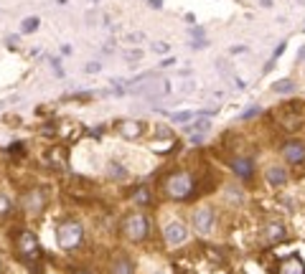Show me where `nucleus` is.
I'll use <instances>...</instances> for the list:
<instances>
[{"instance_id":"obj_2","label":"nucleus","mask_w":305,"mask_h":274,"mask_svg":"<svg viewBox=\"0 0 305 274\" xmlns=\"http://www.w3.org/2000/svg\"><path fill=\"white\" fill-rule=\"evenodd\" d=\"M82 239H84V226L79 221H61L56 226V244H59V249L71 251V249H77L82 244Z\"/></svg>"},{"instance_id":"obj_21","label":"nucleus","mask_w":305,"mask_h":274,"mask_svg":"<svg viewBox=\"0 0 305 274\" xmlns=\"http://www.w3.org/2000/svg\"><path fill=\"white\" fill-rule=\"evenodd\" d=\"M122 56L130 59V61H135V59H142V51H140V49H137V51H122Z\"/></svg>"},{"instance_id":"obj_5","label":"nucleus","mask_w":305,"mask_h":274,"mask_svg":"<svg viewBox=\"0 0 305 274\" xmlns=\"http://www.w3.org/2000/svg\"><path fill=\"white\" fill-rule=\"evenodd\" d=\"M21 208L26 213H41L46 208V193L41 188H28L23 195H21Z\"/></svg>"},{"instance_id":"obj_10","label":"nucleus","mask_w":305,"mask_h":274,"mask_svg":"<svg viewBox=\"0 0 305 274\" xmlns=\"http://www.w3.org/2000/svg\"><path fill=\"white\" fill-rule=\"evenodd\" d=\"M285 226L282 223H277V221H272V223H267L264 226V239L270 241V244H277V241H282L285 239Z\"/></svg>"},{"instance_id":"obj_28","label":"nucleus","mask_w":305,"mask_h":274,"mask_svg":"<svg viewBox=\"0 0 305 274\" xmlns=\"http://www.w3.org/2000/svg\"><path fill=\"white\" fill-rule=\"evenodd\" d=\"M259 6H264V8H272V0H259Z\"/></svg>"},{"instance_id":"obj_31","label":"nucleus","mask_w":305,"mask_h":274,"mask_svg":"<svg viewBox=\"0 0 305 274\" xmlns=\"http://www.w3.org/2000/svg\"><path fill=\"white\" fill-rule=\"evenodd\" d=\"M0 266H3V254H0Z\"/></svg>"},{"instance_id":"obj_19","label":"nucleus","mask_w":305,"mask_h":274,"mask_svg":"<svg viewBox=\"0 0 305 274\" xmlns=\"http://www.w3.org/2000/svg\"><path fill=\"white\" fill-rule=\"evenodd\" d=\"M11 211H13V203H11V198H8L6 193H0V218L11 216Z\"/></svg>"},{"instance_id":"obj_8","label":"nucleus","mask_w":305,"mask_h":274,"mask_svg":"<svg viewBox=\"0 0 305 274\" xmlns=\"http://www.w3.org/2000/svg\"><path fill=\"white\" fill-rule=\"evenodd\" d=\"M282 152H285V160H287V163H300V160H305V145H302V142H287V145L282 147Z\"/></svg>"},{"instance_id":"obj_20","label":"nucleus","mask_w":305,"mask_h":274,"mask_svg":"<svg viewBox=\"0 0 305 274\" xmlns=\"http://www.w3.org/2000/svg\"><path fill=\"white\" fill-rule=\"evenodd\" d=\"M147 201H150V193H147V188H137V190H135V203H142V206H145Z\"/></svg>"},{"instance_id":"obj_15","label":"nucleus","mask_w":305,"mask_h":274,"mask_svg":"<svg viewBox=\"0 0 305 274\" xmlns=\"http://www.w3.org/2000/svg\"><path fill=\"white\" fill-rule=\"evenodd\" d=\"M107 175L109 178H115V180H127V170H125V165H120V163H109L107 165Z\"/></svg>"},{"instance_id":"obj_22","label":"nucleus","mask_w":305,"mask_h":274,"mask_svg":"<svg viewBox=\"0 0 305 274\" xmlns=\"http://www.w3.org/2000/svg\"><path fill=\"white\" fill-rule=\"evenodd\" d=\"M84 71H87V74H97V71H102V64H99V61H92V64H87Z\"/></svg>"},{"instance_id":"obj_13","label":"nucleus","mask_w":305,"mask_h":274,"mask_svg":"<svg viewBox=\"0 0 305 274\" xmlns=\"http://www.w3.org/2000/svg\"><path fill=\"white\" fill-rule=\"evenodd\" d=\"M109 274H135V266L127 256H117L109 266Z\"/></svg>"},{"instance_id":"obj_9","label":"nucleus","mask_w":305,"mask_h":274,"mask_svg":"<svg viewBox=\"0 0 305 274\" xmlns=\"http://www.w3.org/2000/svg\"><path fill=\"white\" fill-rule=\"evenodd\" d=\"M142 127H145V125H140V122H135V120H127V122L120 125V135L127 137V140H137V137L142 135Z\"/></svg>"},{"instance_id":"obj_4","label":"nucleus","mask_w":305,"mask_h":274,"mask_svg":"<svg viewBox=\"0 0 305 274\" xmlns=\"http://www.w3.org/2000/svg\"><path fill=\"white\" fill-rule=\"evenodd\" d=\"M191 190H194V180H191L188 173H173V175L166 178V193L171 198H178V201L188 198Z\"/></svg>"},{"instance_id":"obj_30","label":"nucleus","mask_w":305,"mask_h":274,"mask_svg":"<svg viewBox=\"0 0 305 274\" xmlns=\"http://www.w3.org/2000/svg\"><path fill=\"white\" fill-rule=\"evenodd\" d=\"M74 274H89V271H87V269H77Z\"/></svg>"},{"instance_id":"obj_26","label":"nucleus","mask_w":305,"mask_h":274,"mask_svg":"<svg viewBox=\"0 0 305 274\" xmlns=\"http://www.w3.org/2000/svg\"><path fill=\"white\" fill-rule=\"evenodd\" d=\"M150 8H156V11L163 8V0H150Z\"/></svg>"},{"instance_id":"obj_7","label":"nucleus","mask_w":305,"mask_h":274,"mask_svg":"<svg viewBox=\"0 0 305 274\" xmlns=\"http://www.w3.org/2000/svg\"><path fill=\"white\" fill-rule=\"evenodd\" d=\"M191 223H194V228H196L199 233H209L211 226H214V208H211V206H201V208H196Z\"/></svg>"},{"instance_id":"obj_18","label":"nucleus","mask_w":305,"mask_h":274,"mask_svg":"<svg viewBox=\"0 0 305 274\" xmlns=\"http://www.w3.org/2000/svg\"><path fill=\"white\" fill-rule=\"evenodd\" d=\"M272 89H275L277 94H290V92L295 89V84H292L290 79H280V82H275V84H272Z\"/></svg>"},{"instance_id":"obj_23","label":"nucleus","mask_w":305,"mask_h":274,"mask_svg":"<svg viewBox=\"0 0 305 274\" xmlns=\"http://www.w3.org/2000/svg\"><path fill=\"white\" fill-rule=\"evenodd\" d=\"M191 117H194L191 112H176V114H173V120H176V122H188Z\"/></svg>"},{"instance_id":"obj_11","label":"nucleus","mask_w":305,"mask_h":274,"mask_svg":"<svg viewBox=\"0 0 305 274\" xmlns=\"http://www.w3.org/2000/svg\"><path fill=\"white\" fill-rule=\"evenodd\" d=\"M280 274H305V264H302V259H300V256H290V259H285L282 266H280Z\"/></svg>"},{"instance_id":"obj_1","label":"nucleus","mask_w":305,"mask_h":274,"mask_svg":"<svg viewBox=\"0 0 305 274\" xmlns=\"http://www.w3.org/2000/svg\"><path fill=\"white\" fill-rule=\"evenodd\" d=\"M16 249H18L21 261L36 269V264H39V259H41V244H39L36 233H33V231H21L18 239H16Z\"/></svg>"},{"instance_id":"obj_25","label":"nucleus","mask_w":305,"mask_h":274,"mask_svg":"<svg viewBox=\"0 0 305 274\" xmlns=\"http://www.w3.org/2000/svg\"><path fill=\"white\" fill-rule=\"evenodd\" d=\"M285 46H287V41H282V44H280V46L275 49V56H272V61H275V59H280V54L285 51Z\"/></svg>"},{"instance_id":"obj_12","label":"nucleus","mask_w":305,"mask_h":274,"mask_svg":"<svg viewBox=\"0 0 305 274\" xmlns=\"http://www.w3.org/2000/svg\"><path fill=\"white\" fill-rule=\"evenodd\" d=\"M267 180H270V185L280 188V185H285V180H287V170L280 168V165H272V168H267Z\"/></svg>"},{"instance_id":"obj_6","label":"nucleus","mask_w":305,"mask_h":274,"mask_svg":"<svg viewBox=\"0 0 305 274\" xmlns=\"http://www.w3.org/2000/svg\"><path fill=\"white\" fill-rule=\"evenodd\" d=\"M163 236H166V241L171 246H181V244L188 241V226L183 221H171V223H166Z\"/></svg>"},{"instance_id":"obj_14","label":"nucleus","mask_w":305,"mask_h":274,"mask_svg":"<svg viewBox=\"0 0 305 274\" xmlns=\"http://www.w3.org/2000/svg\"><path fill=\"white\" fill-rule=\"evenodd\" d=\"M232 168H234V173H237L239 178H252V160L239 158V160L232 163Z\"/></svg>"},{"instance_id":"obj_29","label":"nucleus","mask_w":305,"mask_h":274,"mask_svg":"<svg viewBox=\"0 0 305 274\" xmlns=\"http://www.w3.org/2000/svg\"><path fill=\"white\" fill-rule=\"evenodd\" d=\"M297 61H305V46L300 49V54H297Z\"/></svg>"},{"instance_id":"obj_17","label":"nucleus","mask_w":305,"mask_h":274,"mask_svg":"<svg viewBox=\"0 0 305 274\" xmlns=\"http://www.w3.org/2000/svg\"><path fill=\"white\" fill-rule=\"evenodd\" d=\"M209 127H211V122L209 120H196L194 125H188V127H183L186 132H199V135H206L209 132Z\"/></svg>"},{"instance_id":"obj_27","label":"nucleus","mask_w":305,"mask_h":274,"mask_svg":"<svg viewBox=\"0 0 305 274\" xmlns=\"http://www.w3.org/2000/svg\"><path fill=\"white\" fill-rule=\"evenodd\" d=\"M242 51H247V46H234L232 49V54H242Z\"/></svg>"},{"instance_id":"obj_16","label":"nucleus","mask_w":305,"mask_h":274,"mask_svg":"<svg viewBox=\"0 0 305 274\" xmlns=\"http://www.w3.org/2000/svg\"><path fill=\"white\" fill-rule=\"evenodd\" d=\"M39 26H41V21H39L36 16L23 18V21H21V33H36V31H39Z\"/></svg>"},{"instance_id":"obj_24","label":"nucleus","mask_w":305,"mask_h":274,"mask_svg":"<svg viewBox=\"0 0 305 274\" xmlns=\"http://www.w3.org/2000/svg\"><path fill=\"white\" fill-rule=\"evenodd\" d=\"M156 51H158V54H168L171 46H168V44H156Z\"/></svg>"},{"instance_id":"obj_3","label":"nucleus","mask_w":305,"mask_h":274,"mask_svg":"<svg viewBox=\"0 0 305 274\" xmlns=\"http://www.w3.org/2000/svg\"><path fill=\"white\" fill-rule=\"evenodd\" d=\"M122 233H125L130 241H145L147 233H150V221H147V216L140 213V211L127 213L125 221H122Z\"/></svg>"}]
</instances>
